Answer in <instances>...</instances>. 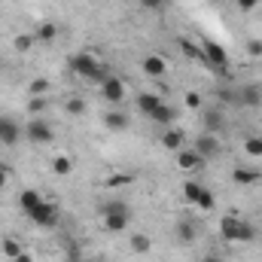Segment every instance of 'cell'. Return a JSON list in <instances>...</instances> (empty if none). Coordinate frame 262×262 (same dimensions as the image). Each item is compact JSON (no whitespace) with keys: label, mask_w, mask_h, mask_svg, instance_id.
<instances>
[{"label":"cell","mask_w":262,"mask_h":262,"mask_svg":"<svg viewBox=\"0 0 262 262\" xmlns=\"http://www.w3.org/2000/svg\"><path fill=\"white\" fill-rule=\"evenodd\" d=\"M12 262H34V256H31V253H18Z\"/></svg>","instance_id":"f35d334b"},{"label":"cell","mask_w":262,"mask_h":262,"mask_svg":"<svg viewBox=\"0 0 262 262\" xmlns=\"http://www.w3.org/2000/svg\"><path fill=\"white\" fill-rule=\"evenodd\" d=\"M244 149H247L250 156H262V137H256V134L247 137V140H244Z\"/></svg>","instance_id":"4dcf8cb0"},{"label":"cell","mask_w":262,"mask_h":262,"mask_svg":"<svg viewBox=\"0 0 262 262\" xmlns=\"http://www.w3.org/2000/svg\"><path fill=\"white\" fill-rule=\"evenodd\" d=\"M238 107H262V85L259 82H244L238 85Z\"/></svg>","instance_id":"52a82bcc"},{"label":"cell","mask_w":262,"mask_h":262,"mask_svg":"<svg viewBox=\"0 0 262 262\" xmlns=\"http://www.w3.org/2000/svg\"><path fill=\"white\" fill-rule=\"evenodd\" d=\"M149 119H152L156 125H171V122L177 119V110H174V107H168V104H162V107H159Z\"/></svg>","instance_id":"ac0fdd59"},{"label":"cell","mask_w":262,"mask_h":262,"mask_svg":"<svg viewBox=\"0 0 262 262\" xmlns=\"http://www.w3.org/2000/svg\"><path fill=\"white\" fill-rule=\"evenodd\" d=\"M201 55H204V64H210L213 70H226V67H229V55H226V49H223L220 43L204 40V43H201Z\"/></svg>","instance_id":"5b68a950"},{"label":"cell","mask_w":262,"mask_h":262,"mask_svg":"<svg viewBox=\"0 0 262 262\" xmlns=\"http://www.w3.org/2000/svg\"><path fill=\"white\" fill-rule=\"evenodd\" d=\"M186 107H189V110H201V98H198L195 92L186 95Z\"/></svg>","instance_id":"d590c367"},{"label":"cell","mask_w":262,"mask_h":262,"mask_svg":"<svg viewBox=\"0 0 262 262\" xmlns=\"http://www.w3.org/2000/svg\"><path fill=\"white\" fill-rule=\"evenodd\" d=\"M204 159L198 156L195 149H177V165L183 168V171H192V168H198Z\"/></svg>","instance_id":"e0dca14e"},{"label":"cell","mask_w":262,"mask_h":262,"mask_svg":"<svg viewBox=\"0 0 262 262\" xmlns=\"http://www.w3.org/2000/svg\"><path fill=\"white\" fill-rule=\"evenodd\" d=\"M3 253H6V259H15V256L25 253V250H21V244H18L15 238H6V241H3Z\"/></svg>","instance_id":"484cf974"},{"label":"cell","mask_w":262,"mask_h":262,"mask_svg":"<svg viewBox=\"0 0 262 262\" xmlns=\"http://www.w3.org/2000/svg\"><path fill=\"white\" fill-rule=\"evenodd\" d=\"M180 52H183V55H189L192 61H204L201 49H195V46H192V43H186V40H180Z\"/></svg>","instance_id":"f546056e"},{"label":"cell","mask_w":262,"mask_h":262,"mask_svg":"<svg viewBox=\"0 0 262 262\" xmlns=\"http://www.w3.org/2000/svg\"><path fill=\"white\" fill-rule=\"evenodd\" d=\"M104 128L119 134V131L128 128V116H125L122 110H107V113H104Z\"/></svg>","instance_id":"4fadbf2b"},{"label":"cell","mask_w":262,"mask_h":262,"mask_svg":"<svg viewBox=\"0 0 262 262\" xmlns=\"http://www.w3.org/2000/svg\"><path fill=\"white\" fill-rule=\"evenodd\" d=\"M40 201H43V195H40V192H34V189H25V192L18 195V204H21V210H25V213H28L31 207H37Z\"/></svg>","instance_id":"44dd1931"},{"label":"cell","mask_w":262,"mask_h":262,"mask_svg":"<svg viewBox=\"0 0 262 262\" xmlns=\"http://www.w3.org/2000/svg\"><path fill=\"white\" fill-rule=\"evenodd\" d=\"M101 95L107 98V104H122V98H125V82H122L119 76H107V79L101 82Z\"/></svg>","instance_id":"ba28073f"},{"label":"cell","mask_w":262,"mask_h":262,"mask_svg":"<svg viewBox=\"0 0 262 262\" xmlns=\"http://www.w3.org/2000/svg\"><path fill=\"white\" fill-rule=\"evenodd\" d=\"M31 98H40V95H46L49 92V79H43V76H37V79H31Z\"/></svg>","instance_id":"cb8c5ba5"},{"label":"cell","mask_w":262,"mask_h":262,"mask_svg":"<svg viewBox=\"0 0 262 262\" xmlns=\"http://www.w3.org/2000/svg\"><path fill=\"white\" fill-rule=\"evenodd\" d=\"M235 3H238V9H241V12H253V9L259 6V0H235Z\"/></svg>","instance_id":"e575fe53"},{"label":"cell","mask_w":262,"mask_h":262,"mask_svg":"<svg viewBox=\"0 0 262 262\" xmlns=\"http://www.w3.org/2000/svg\"><path fill=\"white\" fill-rule=\"evenodd\" d=\"M247 52H250L253 58H262V43L259 40H250V43H247Z\"/></svg>","instance_id":"8d00e7d4"},{"label":"cell","mask_w":262,"mask_h":262,"mask_svg":"<svg viewBox=\"0 0 262 262\" xmlns=\"http://www.w3.org/2000/svg\"><path fill=\"white\" fill-rule=\"evenodd\" d=\"M28 216H31L37 226H43V229H52V226H58V210H55V204H49L46 198H43L37 207H31V210H28Z\"/></svg>","instance_id":"277c9868"},{"label":"cell","mask_w":262,"mask_h":262,"mask_svg":"<svg viewBox=\"0 0 262 262\" xmlns=\"http://www.w3.org/2000/svg\"><path fill=\"white\" fill-rule=\"evenodd\" d=\"M201 125L207 134H216V131L226 128V116L220 107H201Z\"/></svg>","instance_id":"9c48e42d"},{"label":"cell","mask_w":262,"mask_h":262,"mask_svg":"<svg viewBox=\"0 0 262 262\" xmlns=\"http://www.w3.org/2000/svg\"><path fill=\"white\" fill-rule=\"evenodd\" d=\"M201 189H204L201 183H195V180H189V183L183 186V195L189 198V201H198V195H201Z\"/></svg>","instance_id":"1f68e13d"},{"label":"cell","mask_w":262,"mask_h":262,"mask_svg":"<svg viewBox=\"0 0 262 262\" xmlns=\"http://www.w3.org/2000/svg\"><path fill=\"white\" fill-rule=\"evenodd\" d=\"M165 101L159 98V95H152V92H143V95H137V110L143 113V116H152L159 107H162Z\"/></svg>","instance_id":"7c38bea8"},{"label":"cell","mask_w":262,"mask_h":262,"mask_svg":"<svg viewBox=\"0 0 262 262\" xmlns=\"http://www.w3.org/2000/svg\"><path fill=\"white\" fill-rule=\"evenodd\" d=\"M64 110L70 113V116H82V113H85V101H82V98H70Z\"/></svg>","instance_id":"f1b7e54d"},{"label":"cell","mask_w":262,"mask_h":262,"mask_svg":"<svg viewBox=\"0 0 262 262\" xmlns=\"http://www.w3.org/2000/svg\"><path fill=\"white\" fill-rule=\"evenodd\" d=\"M34 37H37V43H52V40L58 37V25L46 21V25H40V28L34 31Z\"/></svg>","instance_id":"ffe728a7"},{"label":"cell","mask_w":262,"mask_h":262,"mask_svg":"<svg viewBox=\"0 0 262 262\" xmlns=\"http://www.w3.org/2000/svg\"><path fill=\"white\" fill-rule=\"evenodd\" d=\"M183 140H186V137H183V131H180V128H168L165 134H162V146H165V149H171V152L183 149Z\"/></svg>","instance_id":"2e32d148"},{"label":"cell","mask_w":262,"mask_h":262,"mask_svg":"<svg viewBox=\"0 0 262 262\" xmlns=\"http://www.w3.org/2000/svg\"><path fill=\"white\" fill-rule=\"evenodd\" d=\"M177 238H180L183 244H192V241H195V226H192V223H180V226H177Z\"/></svg>","instance_id":"603a6c76"},{"label":"cell","mask_w":262,"mask_h":262,"mask_svg":"<svg viewBox=\"0 0 262 262\" xmlns=\"http://www.w3.org/2000/svg\"><path fill=\"white\" fill-rule=\"evenodd\" d=\"M232 180H235L238 186H250V183H256V180H259V171H250V168H235V171H232Z\"/></svg>","instance_id":"d6986e66"},{"label":"cell","mask_w":262,"mask_h":262,"mask_svg":"<svg viewBox=\"0 0 262 262\" xmlns=\"http://www.w3.org/2000/svg\"><path fill=\"white\" fill-rule=\"evenodd\" d=\"M3 186H6V171L0 168V189H3Z\"/></svg>","instance_id":"ab89813d"},{"label":"cell","mask_w":262,"mask_h":262,"mask_svg":"<svg viewBox=\"0 0 262 262\" xmlns=\"http://www.w3.org/2000/svg\"><path fill=\"white\" fill-rule=\"evenodd\" d=\"M21 125L15 122V119H9V116H0V143H18V137H21Z\"/></svg>","instance_id":"8fae6325"},{"label":"cell","mask_w":262,"mask_h":262,"mask_svg":"<svg viewBox=\"0 0 262 262\" xmlns=\"http://www.w3.org/2000/svg\"><path fill=\"white\" fill-rule=\"evenodd\" d=\"M168 3H171V0H140V6H143L146 12H165Z\"/></svg>","instance_id":"83f0119b"},{"label":"cell","mask_w":262,"mask_h":262,"mask_svg":"<svg viewBox=\"0 0 262 262\" xmlns=\"http://www.w3.org/2000/svg\"><path fill=\"white\" fill-rule=\"evenodd\" d=\"M198 207H204V210H210L213 207V192H207V189H201V195H198V201H195Z\"/></svg>","instance_id":"836d02e7"},{"label":"cell","mask_w":262,"mask_h":262,"mask_svg":"<svg viewBox=\"0 0 262 262\" xmlns=\"http://www.w3.org/2000/svg\"><path fill=\"white\" fill-rule=\"evenodd\" d=\"M34 43H37V37H34V34H18V37H15V49H18V52H28Z\"/></svg>","instance_id":"4316f807"},{"label":"cell","mask_w":262,"mask_h":262,"mask_svg":"<svg viewBox=\"0 0 262 262\" xmlns=\"http://www.w3.org/2000/svg\"><path fill=\"white\" fill-rule=\"evenodd\" d=\"M46 107H49V104H46V98H43V95H40V98H31V104H28V110H31V116H34V113H43Z\"/></svg>","instance_id":"d6a6232c"},{"label":"cell","mask_w":262,"mask_h":262,"mask_svg":"<svg viewBox=\"0 0 262 262\" xmlns=\"http://www.w3.org/2000/svg\"><path fill=\"white\" fill-rule=\"evenodd\" d=\"M70 67H73L82 79H92V82H104V79L110 76L104 67L98 64V58H95V55H85V52L73 55V58H70Z\"/></svg>","instance_id":"6da1fadb"},{"label":"cell","mask_w":262,"mask_h":262,"mask_svg":"<svg viewBox=\"0 0 262 262\" xmlns=\"http://www.w3.org/2000/svg\"><path fill=\"white\" fill-rule=\"evenodd\" d=\"M220 232H223L226 241H253L256 238V229L244 220H235V216H226L220 223Z\"/></svg>","instance_id":"3957f363"},{"label":"cell","mask_w":262,"mask_h":262,"mask_svg":"<svg viewBox=\"0 0 262 262\" xmlns=\"http://www.w3.org/2000/svg\"><path fill=\"white\" fill-rule=\"evenodd\" d=\"M52 171H55L58 177H67V174L73 171V162H70V156H55V159H52Z\"/></svg>","instance_id":"7402d4cb"},{"label":"cell","mask_w":262,"mask_h":262,"mask_svg":"<svg viewBox=\"0 0 262 262\" xmlns=\"http://www.w3.org/2000/svg\"><path fill=\"white\" fill-rule=\"evenodd\" d=\"M192 149H195L201 159H220V152H223V143H220V137H216V134H207V131H201Z\"/></svg>","instance_id":"8992f818"},{"label":"cell","mask_w":262,"mask_h":262,"mask_svg":"<svg viewBox=\"0 0 262 262\" xmlns=\"http://www.w3.org/2000/svg\"><path fill=\"white\" fill-rule=\"evenodd\" d=\"M25 134H28L34 143H49V140L55 137V134H52V128H49L43 119H31V122L25 125Z\"/></svg>","instance_id":"30bf717a"},{"label":"cell","mask_w":262,"mask_h":262,"mask_svg":"<svg viewBox=\"0 0 262 262\" xmlns=\"http://www.w3.org/2000/svg\"><path fill=\"white\" fill-rule=\"evenodd\" d=\"M216 98H220V104H235V107H238V89H226V85H220Z\"/></svg>","instance_id":"d4e9b609"},{"label":"cell","mask_w":262,"mask_h":262,"mask_svg":"<svg viewBox=\"0 0 262 262\" xmlns=\"http://www.w3.org/2000/svg\"><path fill=\"white\" fill-rule=\"evenodd\" d=\"M143 73L152 76V79L165 76V58H162V55H146V58H143Z\"/></svg>","instance_id":"5bb4252c"},{"label":"cell","mask_w":262,"mask_h":262,"mask_svg":"<svg viewBox=\"0 0 262 262\" xmlns=\"http://www.w3.org/2000/svg\"><path fill=\"white\" fill-rule=\"evenodd\" d=\"M128 207L122 204V201H110V204H104V229L110 232V235H119V232H125L128 229Z\"/></svg>","instance_id":"7a4b0ae2"},{"label":"cell","mask_w":262,"mask_h":262,"mask_svg":"<svg viewBox=\"0 0 262 262\" xmlns=\"http://www.w3.org/2000/svg\"><path fill=\"white\" fill-rule=\"evenodd\" d=\"M201 262H223V256H220V253H204Z\"/></svg>","instance_id":"74e56055"},{"label":"cell","mask_w":262,"mask_h":262,"mask_svg":"<svg viewBox=\"0 0 262 262\" xmlns=\"http://www.w3.org/2000/svg\"><path fill=\"white\" fill-rule=\"evenodd\" d=\"M128 247H131V253H137V256H146V253H149V247H152V241H149L143 232H131Z\"/></svg>","instance_id":"9a60e30c"}]
</instances>
